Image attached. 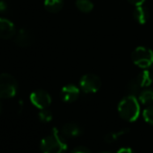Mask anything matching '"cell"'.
<instances>
[{"label":"cell","instance_id":"cell-5","mask_svg":"<svg viewBox=\"0 0 153 153\" xmlns=\"http://www.w3.org/2000/svg\"><path fill=\"white\" fill-rule=\"evenodd\" d=\"M101 79L95 74H86L79 80L80 89L86 94H93L97 92L101 88Z\"/></svg>","mask_w":153,"mask_h":153},{"label":"cell","instance_id":"cell-24","mask_svg":"<svg viewBox=\"0 0 153 153\" xmlns=\"http://www.w3.org/2000/svg\"><path fill=\"white\" fill-rule=\"evenodd\" d=\"M99 153H112V152H109V151H102V152H99Z\"/></svg>","mask_w":153,"mask_h":153},{"label":"cell","instance_id":"cell-20","mask_svg":"<svg viewBox=\"0 0 153 153\" xmlns=\"http://www.w3.org/2000/svg\"><path fill=\"white\" fill-rule=\"evenodd\" d=\"M70 153H91V151L87 147L79 146V147H76L75 149H73Z\"/></svg>","mask_w":153,"mask_h":153},{"label":"cell","instance_id":"cell-25","mask_svg":"<svg viewBox=\"0 0 153 153\" xmlns=\"http://www.w3.org/2000/svg\"><path fill=\"white\" fill-rule=\"evenodd\" d=\"M0 110H1V102H0Z\"/></svg>","mask_w":153,"mask_h":153},{"label":"cell","instance_id":"cell-22","mask_svg":"<svg viewBox=\"0 0 153 153\" xmlns=\"http://www.w3.org/2000/svg\"><path fill=\"white\" fill-rule=\"evenodd\" d=\"M116 153H134L132 149L129 148V147H123V148H120Z\"/></svg>","mask_w":153,"mask_h":153},{"label":"cell","instance_id":"cell-11","mask_svg":"<svg viewBox=\"0 0 153 153\" xmlns=\"http://www.w3.org/2000/svg\"><path fill=\"white\" fill-rule=\"evenodd\" d=\"M132 16H133L134 20L137 23H139L140 25H143V24H146L147 21L149 20V12L143 6H139V7H135Z\"/></svg>","mask_w":153,"mask_h":153},{"label":"cell","instance_id":"cell-21","mask_svg":"<svg viewBox=\"0 0 153 153\" xmlns=\"http://www.w3.org/2000/svg\"><path fill=\"white\" fill-rule=\"evenodd\" d=\"M7 4L6 3V1L4 0H0V14H3V13H6L7 11Z\"/></svg>","mask_w":153,"mask_h":153},{"label":"cell","instance_id":"cell-12","mask_svg":"<svg viewBox=\"0 0 153 153\" xmlns=\"http://www.w3.org/2000/svg\"><path fill=\"white\" fill-rule=\"evenodd\" d=\"M136 79L141 88H148L153 82V73L149 70L144 69L136 76Z\"/></svg>","mask_w":153,"mask_h":153},{"label":"cell","instance_id":"cell-13","mask_svg":"<svg viewBox=\"0 0 153 153\" xmlns=\"http://www.w3.org/2000/svg\"><path fill=\"white\" fill-rule=\"evenodd\" d=\"M64 5L63 0H45L44 1V7L45 9L52 14L59 13Z\"/></svg>","mask_w":153,"mask_h":153},{"label":"cell","instance_id":"cell-10","mask_svg":"<svg viewBox=\"0 0 153 153\" xmlns=\"http://www.w3.org/2000/svg\"><path fill=\"white\" fill-rule=\"evenodd\" d=\"M61 133L68 138H75L81 135L82 128L75 123H67L62 126Z\"/></svg>","mask_w":153,"mask_h":153},{"label":"cell","instance_id":"cell-18","mask_svg":"<svg viewBox=\"0 0 153 153\" xmlns=\"http://www.w3.org/2000/svg\"><path fill=\"white\" fill-rule=\"evenodd\" d=\"M142 116L148 123L153 125V105L145 108L142 112Z\"/></svg>","mask_w":153,"mask_h":153},{"label":"cell","instance_id":"cell-1","mask_svg":"<svg viewBox=\"0 0 153 153\" xmlns=\"http://www.w3.org/2000/svg\"><path fill=\"white\" fill-rule=\"evenodd\" d=\"M67 148V142L57 128H53L51 132L41 141L42 153H64Z\"/></svg>","mask_w":153,"mask_h":153},{"label":"cell","instance_id":"cell-16","mask_svg":"<svg viewBox=\"0 0 153 153\" xmlns=\"http://www.w3.org/2000/svg\"><path fill=\"white\" fill-rule=\"evenodd\" d=\"M128 131H129L128 129H123V130H120V131H113V132L107 133L105 136V140L107 143H113L115 140H117L120 137L126 134L128 132Z\"/></svg>","mask_w":153,"mask_h":153},{"label":"cell","instance_id":"cell-3","mask_svg":"<svg viewBox=\"0 0 153 153\" xmlns=\"http://www.w3.org/2000/svg\"><path fill=\"white\" fill-rule=\"evenodd\" d=\"M18 90L16 79L8 73L0 74V98L9 99L14 97Z\"/></svg>","mask_w":153,"mask_h":153},{"label":"cell","instance_id":"cell-15","mask_svg":"<svg viewBox=\"0 0 153 153\" xmlns=\"http://www.w3.org/2000/svg\"><path fill=\"white\" fill-rule=\"evenodd\" d=\"M76 7L82 13H89L94 8V5L91 0H76Z\"/></svg>","mask_w":153,"mask_h":153},{"label":"cell","instance_id":"cell-17","mask_svg":"<svg viewBox=\"0 0 153 153\" xmlns=\"http://www.w3.org/2000/svg\"><path fill=\"white\" fill-rule=\"evenodd\" d=\"M141 88H142L140 86V84H139V82L137 81L136 79H131V80L128 83L127 88H126L128 94L131 95V96L139 95V94L140 93V89H141Z\"/></svg>","mask_w":153,"mask_h":153},{"label":"cell","instance_id":"cell-19","mask_svg":"<svg viewBox=\"0 0 153 153\" xmlns=\"http://www.w3.org/2000/svg\"><path fill=\"white\" fill-rule=\"evenodd\" d=\"M39 118L43 123H49L52 120V114L47 108L42 109L41 112L39 113Z\"/></svg>","mask_w":153,"mask_h":153},{"label":"cell","instance_id":"cell-26","mask_svg":"<svg viewBox=\"0 0 153 153\" xmlns=\"http://www.w3.org/2000/svg\"><path fill=\"white\" fill-rule=\"evenodd\" d=\"M152 73H153V68H152Z\"/></svg>","mask_w":153,"mask_h":153},{"label":"cell","instance_id":"cell-8","mask_svg":"<svg viewBox=\"0 0 153 153\" xmlns=\"http://www.w3.org/2000/svg\"><path fill=\"white\" fill-rule=\"evenodd\" d=\"M80 95V90L75 85H67L60 91V97L66 103L75 102Z\"/></svg>","mask_w":153,"mask_h":153},{"label":"cell","instance_id":"cell-6","mask_svg":"<svg viewBox=\"0 0 153 153\" xmlns=\"http://www.w3.org/2000/svg\"><path fill=\"white\" fill-rule=\"evenodd\" d=\"M31 103L39 109H45L51 104V97L50 94L42 89H38L33 91L30 96Z\"/></svg>","mask_w":153,"mask_h":153},{"label":"cell","instance_id":"cell-23","mask_svg":"<svg viewBox=\"0 0 153 153\" xmlns=\"http://www.w3.org/2000/svg\"><path fill=\"white\" fill-rule=\"evenodd\" d=\"M128 2L130 4H131L134 7H139V6H142L143 3L145 2V0H128Z\"/></svg>","mask_w":153,"mask_h":153},{"label":"cell","instance_id":"cell-4","mask_svg":"<svg viewBox=\"0 0 153 153\" xmlns=\"http://www.w3.org/2000/svg\"><path fill=\"white\" fill-rule=\"evenodd\" d=\"M131 59L136 66L148 68L153 65V51L143 46L137 47L131 52Z\"/></svg>","mask_w":153,"mask_h":153},{"label":"cell","instance_id":"cell-7","mask_svg":"<svg viewBox=\"0 0 153 153\" xmlns=\"http://www.w3.org/2000/svg\"><path fill=\"white\" fill-rule=\"evenodd\" d=\"M16 34V29L15 25L8 19L0 17V38L4 40H9L15 37Z\"/></svg>","mask_w":153,"mask_h":153},{"label":"cell","instance_id":"cell-2","mask_svg":"<svg viewBox=\"0 0 153 153\" xmlns=\"http://www.w3.org/2000/svg\"><path fill=\"white\" fill-rule=\"evenodd\" d=\"M118 113L121 118L127 122L136 121L140 113V101L135 96H127L123 98L118 105Z\"/></svg>","mask_w":153,"mask_h":153},{"label":"cell","instance_id":"cell-9","mask_svg":"<svg viewBox=\"0 0 153 153\" xmlns=\"http://www.w3.org/2000/svg\"><path fill=\"white\" fill-rule=\"evenodd\" d=\"M15 41L16 43L23 48L25 47H29L30 45H32L33 43V36L31 34V33L29 31H27L26 29H20L18 32H16V34L15 36Z\"/></svg>","mask_w":153,"mask_h":153},{"label":"cell","instance_id":"cell-14","mask_svg":"<svg viewBox=\"0 0 153 153\" xmlns=\"http://www.w3.org/2000/svg\"><path fill=\"white\" fill-rule=\"evenodd\" d=\"M139 101L143 105H153V88H145L139 94Z\"/></svg>","mask_w":153,"mask_h":153}]
</instances>
